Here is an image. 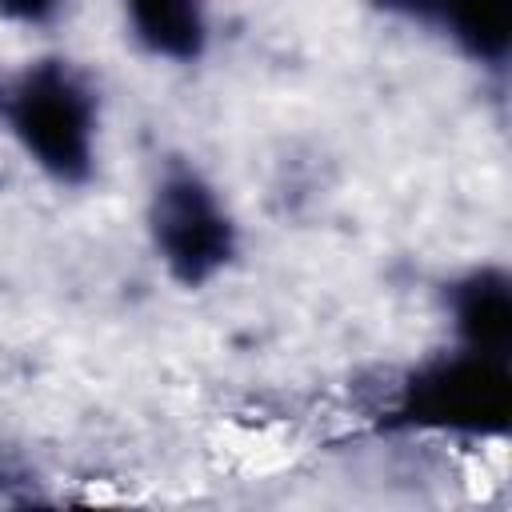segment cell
I'll return each instance as SVG.
<instances>
[{
  "label": "cell",
  "mask_w": 512,
  "mask_h": 512,
  "mask_svg": "<svg viewBox=\"0 0 512 512\" xmlns=\"http://www.w3.org/2000/svg\"><path fill=\"white\" fill-rule=\"evenodd\" d=\"M0 124L52 180L84 184L92 176L100 100L68 60H36L0 76Z\"/></svg>",
  "instance_id": "6da1fadb"
},
{
  "label": "cell",
  "mask_w": 512,
  "mask_h": 512,
  "mask_svg": "<svg viewBox=\"0 0 512 512\" xmlns=\"http://www.w3.org/2000/svg\"><path fill=\"white\" fill-rule=\"evenodd\" d=\"M512 384L508 356L456 348L396 384L392 416L408 428H436L456 436H492L508 428Z\"/></svg>",
  "instance_id": "7a4b0ae2"
},
{
  "label": "cell",
  "mask_w": 512,
  "mask_h": 512,
  "mask_svg": "<svg viewBox=\"0 0 512 512\" xmlns=\"http://www.w3.org/2000/svg\"><path fill=\"white\" fill-rule=\"evenodd\" d=\"M148 228L168 272L192 288L212 280L236 256V224L224 200L188 164H168L156 180Z\"/></svg>",
  "instance_id": "3957f363"
},
{
  "label": "cell",
  "mask_w": 512,
  "mask_h": 512,
  "mask_svg": "<svg viewBox=\"0 0 512 512\" xmlns=\"http://www.w3.org/2000/svg\"><path fill=\"white\" fill-rule=\"evenodd\" d=\"M384 8L436 28L476 64L500 68L508 60L512 0H384Z\"/></svg>",
  "instance_id": "277c9868"
},
{
  "label": "cell",
  "mask_w": 512,
  "mask_h": 512,
  "mask_svg": "<svg viewBox=\"0 0 512 512\" xmlns=\"http://www.w3.org/2000/svg\"><path fill=\"white\" fill-rule=\"evenodd\" d=\"M452 304V328L460 336V348L508 356L512 344V292L508 276L496 268H476L448 292Z\"/></svg>",
  "instance_id": "5b68a950"
},
{
  "label": "cell",
  "mask_w": 512,
  "mask_h": 512,
  "mask_svg": "<svg viewBox=\"0 0 512 512\" xmlns=\"http://www.w3.org/2000/svg\"><path fill=\"white\" fill-rule=\"evenodd\" d=\"M124 24L144 52L172 64H192L208 48L204 0H120Z\"/></svg>",
  "instance_id": "8992f818"
},
{
  "label": "cell",
  "mask_w": 512,
  "mask_h": 512,
  "mask_svg": "<svg viewBox=\"0 0 512 512\" xmlns=\"http://www.w3.org/2000/svg\"><path fill=\"white\" fill-rule=\"evenodd\" d=\"M68 0H0V16L24 28H44L64 12Z\"/></svg>",
  "instance_id": "52a82bcc"
}]
</instances>
